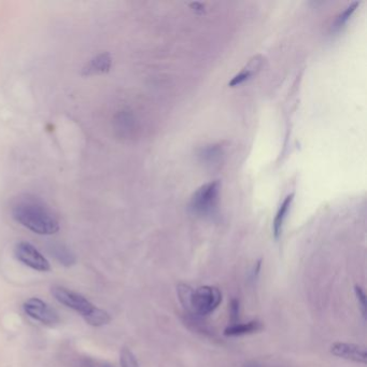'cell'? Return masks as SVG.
<instances>
[{"mask_svg": "<svg viewBox=\"0 0 367 367\" xmlns=\"http://www.w3.org/2000/svg\"><path fill=\"white\" fill-rule=\"evenodd\" d=\"M14 220L38 235H53L60 231V223L41 200L23 198L12 208Z\"/></svg>", "mask_w": 367, "mask_h": 367, "instance_id": "cell-1", "label": "cell"}, {"mask_svg": "<svg viewBox=\"0 0 367 367\" xmlns=\"http://www.w3.org/2000/svg\"><path fill=\"white\" fill-rule=\"evenodd\" d=\"M178 294L185 309L195 317L210 315L222 301L221 291L211 286L199 287L193 290L187 285H181L178 287Z\"/></svg>", "mask_w": 367, "mask_h": 367, "instance_id": "cell-2", "label": "cell"}, {"mask_svg": "<svg viewBox=\"0 0 367 367\" xmlns=\"http://www.w3.org/2000/svg\"><path fill=\"white\" fill-rule=\"evenodd\" d=\"M220 189H221V184L218 180L202 185L191 198V211L199 217L214 215L218 210Z\"/></svg>", "mask_w": 367, "mask_h": 367, "instance_id": "cell-3", "label": "cell"}, {"mask_svg": "<svg viewBox=\"0 0 367 367\" xmlns=\"http://www.w3.org/2000/svg\"><path fill=\"white\" fill-rule=\"evenodd\" d=\"M51 293L60 304L77 311L82 317L89 315L95 308L87 298L82 296L79 293L68 290L66 287L55 286L51 288Z\"/></svg>", "mask_w": 367, "mask_h": 367, "instance_id": "cell-4", "label": "cell"}, {"mask_svg": "<svg viewBox=\"0 0 367 367\" xmlns=\"http://www.w3.org/2000/svg\"><path fill=\"white\" fill-rule=\"evenodd\" d=\"M23 309L32 319L48 326H55L61 321L57 311L40 298H29L23 304Z\"/></svg>", "mask_w": 367, "mask_h": 367, "instance_id": "cell-5", "label": "cell"}, {"mask_svg": "<svg viewBox=\"0 0 367 367\" xmlns=\"http://www.w3.org/2000/svg\"><path fill=\"white\" fill-rule=\"evenodd\" d=\"M14 255L24 265L37 271H50L51 265L45 255L39 252L32 243L21 241L14 247Z\"/></svg>", "mask_w": 367, "mask_h": 367, "instance_id": "cell-6", "label": "cell"}, {"mask_svg": "<svg viewBox=\"0 0 367 367\" xmlns=\"http://www.w3.org/2000/svg\"><path fill=\"white\" fill-rule=\"evenodd\" d=\"M331 352L338 358L365 364L367 361V353L364 347L346 342H335L331 347Z\"/></svg>", "mask_w": 367, "mask_h": 367, "instance_id": "cell-7", "label": "cell"}, {"mask_svg": "<svg viewBox=\"0 0 367 367\" xmlns=\"http://www.w3.org/2000/svg\"><path fill=\"white\" fill-rule=\"evenodd\" d=\"M293 198H294V193L288 194L287 196L285 198V200L282 202V204L280 205V207H279L278 211L276 213V217H275V220H273V225H272L273 236H275L276 239L280 237V235L282 233L283 224H285L287 215L288 211H290Z\"/></svg>", "mask_w": 367, "mask_h": 367, "instance_id": "cell-8", "label": "cell"}, {"mask_svg": "<svg viewBox=\"0 0 367 367\" xmlns=\"http://www.w3.org/2000/svg\"><path fill=\"white\" fill-rule=\"evenodd\" d=\"M223 156V146L221 144H210L200 149L198 153L199 160L204 165L211 166L220 163Z\"/></svg>", "mask_w": 367, "mask_h": 367, "instance_id": "cell-9", "label": "cell"}, {"mask_svg": "<svg viewBox=\"0 0 367 367\" xmlns=\"http://www.w3.org/2000/svg\"><path fill=\"white\" fill-rule=\"evenodd\" d=\"M263 329V325L258 321H250L248 323H237L226 327L224 331L225 336H244L249 334H253Z\"/></svg>", "mask_w": 367, "mask_h": 367, "instance_id": "cell-10", "label": "cell"}, {"mask_svg": "<svg viewBox=\"0 0 367 367\" xmlns=\"http://www.w3.org/2000/svg\"><path fill=\"white\" fill-rule=\"evenodd\" d=\"M52 255L60 262L62 265L69 267L75 265L77 262V257L69 249L63 246V244H54L52 248Z\"/></svg>", "mask_w": 367, "mask_h": 367, "instance_id": "cell-11", "label": "cell"}, {"mask_svg": "<svg viewBox=\"0 0 367 367\" xmlns=\"http://www.w3.org/2000/svg\"><path fill=\"white\" fill-rule=\"evenodd\" d=\"M83 319L89 325L99 327L108 324L111 321V317L106 310L95 307L89 315L83 317Z\"/></svg>", "mask_w": 367, "mask_h": 367, "instance_id": "cell-12", "label": "cell"}, {"mask_svg": "<svg viewBox=\"0 0 367 367\" xmlns=\"http://www.w3.org/2000/svg\"><path fill=\"white\" fill-rule=\"evenodd\" d=\"M359 4H360V2H358V1L351 3L350 6L348 8H347L344 12L340 13L339 16H337V18L335 19L334 24H333L332 31L334 32H338L339 31H341V29L345 27L346 24L348 23V21H349V19L352 16V14L354 13L356 8L359 7Z\"/></svg>", "mask_w": 367, "mask_h": 367, "instance_id": "cell-13", "label": "cell"}, {"mask_svg": "<svg viewBox=\"0 0 367 367\" xmlns=\"http://www.w3.org/2000/svg\"><path fill=\"white\" fill-rule=\"evenodd\" d=\"M111 66V58L108 54H101V55L94 58L87 68V72H105L109 70Z\"/></svg>", "mask_w": 367, "mask_h": 367, "instance_id": "cell-14", "label": "cell"}, {"mask_svg": "<svg viewBox=\"0 0 367 367\" xmlns=\"http://www.w3.org/2000/svg\"><path fill=\"white\" fill-rule=\"evenodd\" d=\"M120 362L122 367H139L136 356L128 348H123L121 350Z\"/></svg>", "mask_w": 367, "mask_h": 367, "instance_id": "cell-15", "label": "cell"}, {"mask_svg": "<svg viewBox=\"0 0 367 367\" xmlns=\"http://www.w3.org/2000/svg\"><path fill=\"white\" fill-rule=\"evenodd\" d=\"M354 292H355L356 300H358V302H359V306H360V309H361L362 315H363L364 319H366L367 304H366V295H365V292L363 291V288H362L361 287H355Z\"/></svg>", "mask_w": 367, "mask_h": 367, "instance_id": "cell-16", "label": "cell"}, {"mask_svg": "<svg viewBox=\"0 0 367 367\" xmlns=\"http://www.w3.org/2000/svg\"><path fill=\"white\" fill-rule=\"evenodd\" d=\"M252 73H253V71L251 69H246V70L241 71L240 73H238L237 76H235L233 78V80L228 83V85L232 86V87L237 86V85H240L241 83H243L244 81H247L248 79H250L251 76H252Z\"/></svg>", "mask_w": 367, "mask_h": 367, "instance_id": "cell-17", "label": "cell"}, {"mask_svg": "<svg viewBox=\"0 0 367 367\" xmlns=\"http://www.w3.org/2000/svg\"><path fill=\"white\" fill-rule=\"evenodd\" d=\"M117 122L120 123L121 128H123L122 130H129L131 127H133L134 119H133V116H131V114L125 113V112H123V113H121L119 115Z\"/></svg>", "mask_w": 367, "mask_h": 367, "instance_id": "cell-18", "label": "cell"}, {"mask_svg": "<svg viewBox=\"0 0 367 367\" xmlns=\"http://www.w3.org/2000/svg\"><path fill=\"white\" fill-rule=\"evenodd\" d=\"M231 321H232V325L233 324H237L239 323V301L238 300H233L231 303Z\"/></svg>", "mask_w": 367, "mask_h": 367, "instance_id": "cell-19", "label": "cell"}]
</instances>
